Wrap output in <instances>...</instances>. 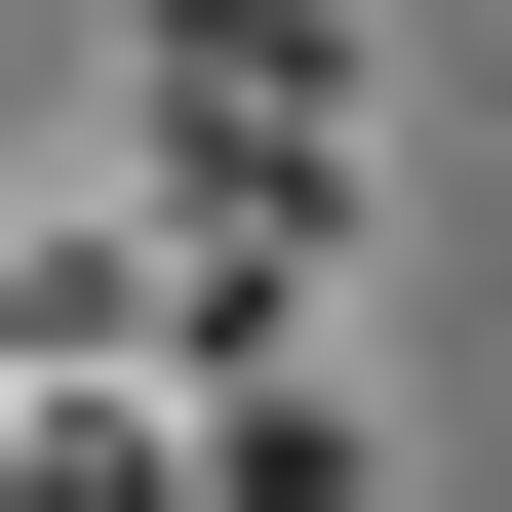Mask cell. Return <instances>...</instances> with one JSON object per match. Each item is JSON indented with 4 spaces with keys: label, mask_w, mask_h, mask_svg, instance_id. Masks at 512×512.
I'll use <instances>...</instances> for the list:
<instances>
[{
    "label": "cell",
    "mask_w": 512,
    "mask_h": 512,
    "mask_svg": "<svg viewBox=\"0 0 512 512\" xmlns=\"http://www.w3.org/2000/svg\"><path fill=\"white\" fill-rule=\"evenodd\" d=\"M197 512H355V394H237V434H197Z\"/></svg>",
    "instance_id": "obj_1"
}]
</instances>
